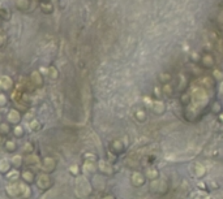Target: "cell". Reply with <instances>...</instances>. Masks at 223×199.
<instances>
[{"label": "cell", "mask_w": 223, "mask_h": 199, "mask_svg": "<svg viewBox=\"0 0 223 199\" xmlns=\"http://www.w3.org/2000/svg\"><path fill=\"white\" fill-rule=\"evenodd\" d=\"M76 191L78 197H88L91 193V186L86 177H78L76 181Z\"/></svg>", "instance_id": "obj_1"}, {"label": "cell", "mask_w": 223, "mask_h": 199, "mask_svg": "<svg viewBox=\"0 0 223 199\" xmlns=\"http://www.w3.org/2000/svg\"><path fill=\"white\" fill-rule=\"evenodd\" d=\"M42 168H43V170H46V172L54 170V168H55V160L52 158H46L45 160H43Z\"/></svg>", "instance_id": "obj_2"}, {"label": "cell", "mask_w": 223, "mask_h": 199, "mask_svg": "<svg viewBox=\"0 0 223 199\" xmlns=\"http://www.w3.org/2000/svg\"><path fill=\"white\" fill-rule=\"evenodd\" d=\"M8 120H9L12 124H17L18 121L21 120V115H20L16 109H11L9 113H8Z\"/></svg>", "instance_id": "obj_3"}, {"label": "cell", "mask_w": 223, "mask_h": 199, "mask_svg": "<svg viewBox=\"0 0 223 199\" xmlns=\"http://www.w3.org/2000/svg\"><path fill=\"white\" fill-rule=\"evenodd\" d=\"M51 182H50V178L48 176H41L38 179V186L41 187V189H47V187H50Z\"/></svg>", "instance_id": "obj_4"}, {"label": "cell", "mask_w": 223, "mask_h": 199, "mask_svg": "<svg viewBox=\"0 0 223 199\" xmlns=\"http://www.w3.org/2000/svg\"><path fill=\"white\" fill-rule=\"evenodd\" d=\"M7 191L11 197H16V195L20 194V185L18 183H12V185L7 187Z\"/></svg>", "instance_id": "obj_5"}, {"label": "cell", "mask_w": 223, "mask_h": 199, "mask_svg": "<svg viewBox=\"0 0 223 199\" xmlns=\"http://www.w3.org/2000/svg\"><path fill=\"white\" fill-rule=\"evenodd\" d=\"M0 86H2L3 89H9L12 86V80L9 77H7V76L2 77V78H0Z\"/></svg>", "instance_id": "obj_6"}, {"label": "cell", "mask_w": 223, "mask_h": 199, "mask_svg": "<svg viewBox=\"0 0 223 199\" xmlns=\"http://www.w3.org/2000/svg\"><path fill=\"white\" fill-rule=\"evenodd\" d=\"M99 169L103 172V173H107V174H111V172H112L111 167H110L106 161H99Z\"/></svg>", "instance_id": "obj_7"}, {"label": "cell", "mask_w": 223, "mask_h": 199, "mask_svg": "<svg viewBox=\"0 0 223 199\" xmlns=\"http://www.w3.org/2000/svg\"><path fill=\"white\" fill-rule=\"evenodd\" d=\"M18 185H20V191H21V194L25 198H29L30 197V189H29V186H26L25 183H18Z\"/></svg>", "instance_id": "obj_8"}, {"label": "cell", "mask_w": 223, "mask_h": 199, "mask_svg": "<svg viewBox=\"0 0 223 199\" xmlns=\"http://www.w3.org/2000/svg\"><path fill=\"white\" fill-rule=\"evenodd\" d=\"M132 179H133V183H135V185H142L144 183V178L141 177V174L140 173H135L133 174V177H132Z\"/></svg>", "instance_id": "obj_9"}, {"label": "cell", "mask_w": 223, "mask_h": 199, "mask_svg": "<svg viewBox=\"0 0 223 199\" xmlns=\"http://www.w3.org/2000/svg\"><path fill=\"white\" fill-rule=\"evenodd\" d=\"M9 169V161L7 159H2L0 160V172H7Z\"/></svg>", "instance_id": "obj_10"}, {"label": "cell", "mask_w": 223, "mask_h": 199, "mask_svg": "<svg viewBox=\"0 0 223 199\" xmlns=\"http://www.w3.org/2000/svg\"><path fill=\"white\" fill-rule=\"evenodd\" d=\"M94 169H95V167H94V164L91 161H89V160L84 164V170L86 172V173H91Z\"/></svg>", "instance_id": "obj_11"}, {"label": "cell", "mask_w": 223, "mask_h": 199, "mask_svg": "<svg viewBox=\"0 0 223 199\" xmlns=\"http://www.w3.org/2000/svg\"><path fill=\"white\" fill-rule=\"evenodd\" d=\"M22 178H23V181H26V182H31L34 179V174L31 173V172L26 170V172L22 173Z\"/></svg>", "instance_id": "obj_12"}, {"label": "cell", "mask_w": 223, "mask_h": 199, "mask_svg": "<svg viewBox=\"0 0 223 199\" xmlns=\"http://www.w3.org/2000/svg\"><path fill=\"white\" fill-rule=\"evenodd\" d=\"M12 163H13L16 167H20V165H21V163H22L21 155H16V156H13V159H12Z\"/></svg>", "instance_id": "obj_13"}, {"label": "cell", "mask_w": 223, "mask_h": 199, "mask_svg": "<svg viewBox=\"0 0 223 199\" xmlns=\"http://www.w3.org/2000/svg\"><path fill=\"white\" fill-rule=\"evenodd\" d=\"M9 133V126L7 124H0V134H8Z\"/></svg>", "instance_id": "obj_14"}, {"label": "cell", "mask_w": 223, "mask_h": 199, "mask_svg": "<svg viewBox=\"0 0 223 199\" xmlns=\"http://www.w3.org/2000/svg\"><path fill=\"white\" fill-rule=\"evenodd\" d=\"M7 177H8V179H11V181H14V179L18 177V172L17 170H12L11 173L7 174Z\"/></svg>", "instance_id": "obj_15"}, {"label": "cell", "mask_w": 223, "mask_h": 199, "mask_svg": "<svg viewBox=\"0 0 223 199\" xmlns=\"http://www.w3.org/2000/svg\"><path fill=\"white\" fill-rule=\"evenodd\" d=\"M31 78H33V80L35 81V83H37L38 86H39V85H42V80L39 78V74H38L37 72H34L33 74H31Z\"/></svg>", "instance_id": "obj_16"}, {"label": "cell", "mask_w": 223, "mask_h": 199, "mask_svg": "<svg viewBox=\"0 0 223 199\" xmlns=\"http://www.w3.org/2000/svg\"><path fill=\"white\" fill-rule=\"evenodd\" d=\"M27 164H37L38 163V159H37V156H27Z\"/></svg>", "instance_id": "obj_17"}, {"label": "cell", "mask_w": 223, "mask_h": 199, "mask_svg": "<svg viewBox=\"0 0 223 199\" xmlns=\"http://www.w3.org/2000/svg\"><path fill=\"white\" fill-rule=\"evenodd\" d=\"M5 146H7V148H8V150H9V151H13L14 148H16V143L13 142V140H8Z\"/></svg>", "instance_id": "obj_18"}, {"label": "cell", "mask_w": 223, "mask_h": 199, "mask_svg": "<svg viewBox=\"0 0 223 199\" xmlns=\"http://www.w3.org/2000/svg\"><path fill=\"white\" fill-rule=\"evenodd\" d=\"M22 133H23V130H22V126H16V128H14V134L17 135V137L22 135Z\"/></svg>", "instance_id": "obj_19"}, {"label": "cell", "mask_w": 223, "mask_h": 199, "mask_svg": "<svg viewBox=\"0 0 223 199\" xmlns=\"http://www.w3.org/2000/svg\"><path fill=\"white\" fill-rule=\"evenodd\" d=\"M30 128L34 129V130H38V129H39V122H38V121H31V122H30Z\"/></svg>", "instance_id": "obj_20"}, {"label": "cell", "mask_w": 223, "mask_h": 199, "mask_svg": "<svg viewBox=\"0 0 223 199\" xmlns=\"http://www.w3.org/2000/svg\"><path fill=\"white\" fill-rule=\"evenodd\" d=\"M5 103H7V98H5V95H3V94H0V105H5Z\"/></svg>", "instance_id": "obj_21"}, {"label": "cell", "mask_w": 223, "mask_h": 199, "mask_svg": "<svg viewBox=\"0 0 223 199\" xmlns=\"http://www.w3.org/2000/svg\"><path fill=\"white\" fill-rule=\"evenodd\" d=\"M48 72L51 73V76H52V78H56V77H57V72H56V69H55V68H51V69L48 70Z\"/></svg>", "instance_id": "obj_22"}, {"label": "cell", "mask_w": 223, "mask_h": 199, "mask_svg": "<svg viewBox=\"0 0 223 199\" xmlns=\"http://www.w3.org/2000/svg\"><path fill=\"white\" fill-rule=\"evenodd\" d=\"M70 173L77 174L78 173V167L77 165H72V167H70Z\"/></svg>", "instance_id": "obj_23"}, {"label": "cell", "mask_w": 223, "mask_h": 199, "mask_svg": "<svg viewBox=\"0 0 223 199\" xmlns=\"http://www.w3.org/2000/svg\"><path fill=\"white\" fill-rule=\"evenodd\" d=\"M31 148H33V147H30V144H26V146H25V151H30Z\"/></svg>", "instance_id": "obj_24"}, {"label": "cell", "mask_w": 223, "mask_h": 199, "mask_svg": "<svg viewBox=\"0 0 223 199\" xmlns=\"http://www.w3.org/2000/svg\"><path fill=\"white\" fill-rule=\"evenodd\" d=\"M41 72H42V73H47V72H48V70H47V69H45V68H41Z\"/></svg>", "instance_id": "obj_25"}, {"label": "cell", "mask_w": 223, "mask_h": 199, "mask_svg": "<svg viewBox=\"0 0 223 199\" xmlns=\"http://www.w3.org/2000/svg\"><path fill=\"white\" fill-rule=\"evenodd\" d=\"M103 199H113V197H111V195H107V197H104Z\"/></svg>", "instance_id": "obj_26"}, {"label": "cell", "mask_w": 223, "mask_h": 199, "mask_svg": "<svg viewBox=\"0 0 223 199\" xmlns=\"http://www.w3.org/2000/svg\"><path fill=\"white\" fill-rule=\"evenodd\" d=\"M3 41H4V39H3L2 37H0V44H2V43H3Z\"/></svg>", "instance_id": "obj_27"}]
</instances>
